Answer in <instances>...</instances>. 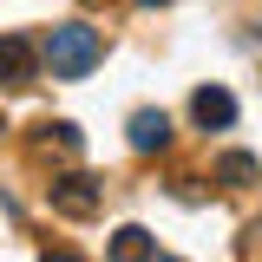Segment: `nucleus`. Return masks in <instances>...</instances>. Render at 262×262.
Returning <instances> with one entry per match:
<instances>
[{
	"mask_svg": "<svg viewBox=\"0 0 262 262\" xmlns=\"http://www.w3.org/2000/svg\"><path fill=\"white\" fill-rule=\"evenodd\" d=\"M39 59L53 66V79H85V72L105 59V39H98L85 20H66V27H53V33H46Z\"/></svg>",
	"mask_w": 262,
	"mask_h": 262,
	"instance_id": "f257e3e1",
	"label": "nucleus"
},
{
	"mask_svg": "<svg viewBox=\"0 0 262 262\" xmlns=\"http://www.w3.org/2000/svg\"><path fill=\"white\" fill-rule=\"evenodd\" d=\"M46 203H53L59 216H72V223H92L98 203H105V184L85 177V170H72V177H53V184H46Z\"/></svg>",
	"mask_w": 262,
	"mask_h": 262,
	"instance_id": "f03ea898",
	"label": "nucleus"
},
{
	"mask_svg": "<svg viewBox=\"0 0 262 262\" xmlns=\"http://www.w3.org/2000/svg\"><path fill=\"white\" fill-rule=\"evenodd\" d=\"M33 72H39V46L27 33H0V85L20 92V85H33Z\"/></svg>",
	"mask_w": 262,
	"mask_h": 262,
	"instance_id": "7ed1b4c3",
	"label": "nucleus"
},
{
	"mask_svg": "<svg viewBox=\"0 0 262 262\" xmlns=\"http://www.w3.org/2000/svg\"><path fill=\"white\" fill-rule=\"evenodd\" d=\"M190 118L203 131H223V125H236V98H229L223 85H203V92L190 98Z\"/></svg>",
	"mask_w": 262,
	"mask_h": 262,
	"instance_id": "20e7f679",
	"label": "nucleus"
},
{
	"mask_svg": "<svg viewBox=\"0 0 262 262\" xmlns=\"http://www.w3.org/2000/svg\"><path fill=\"white\" fill-rule=\"evenodd\" d=\"M170 144V118L164 112H131V151H164Z\"/></svg>",
	"mask_w": 262,
	"mask_h": 262,
	"instance_id": "39448f33",
	"label": "nucleus"
},
{
	"mask_svg": "<svg viewBox=\"0 0 262 262\" xmlns=\"http://www.w3.org/2000/svg\"><path fill=\"white\" fill-rule=\"evenodd\" d=\"M112 256H118V262H144V256H158V243H151V229L125 223L118 236H112Z\"/></svg>",
	"mask_w": 262,
	"mask_h": 262,
	"instance_id": "423d86ee",
	"label": "nucleus"
},
{
	"mask_svg": "<svg viewBox=\"0 0 262 262\" xmlns=\"http://www.w3.org/2000/svg\"><path fill=\"white\" fill-rule=\"evenodd\" d=\"M216 184H256V158H249V151L216 158Z\"/></svg>",
	"mask_w": 262,
	"mask_h": 262,
	"instance_id": "0eeeda50",
	"label": "nucleus"
},
{
	"mask_svg": "<svg viewBox=\"0 0 262 262\" xmlns=\"http://www.w3.org/2000/svg\"><path fill=\"white\" fill-rule=\"evenodd\" d=\"M138 7H164V0H138Z\"/></svg>",
	"mask_w": 262,
	"mask_h": 262,
	"instance_id": "6e6552de",
	"label": "nucleus"
}]
</instances>
